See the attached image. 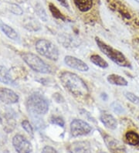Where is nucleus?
I'll return each mask as SVG.
<instances>
[{
	"instance_id": "obj_1",
	"label": "nucleus",
	"mask_w": 139,
	"mask_h": 153,
	"mask_svg": "<svg viewBox=\"0 0 139 153\" xmlns=\"http://www.w3.org/2000/svg\"><path fill=\"white\" fill-rule=\"evenodd\" d=\"M59 80L67 91L78 97H86L89 95V88L82 78L76 74L65 71L59 75Z\"/></svg>"
},
{
	"instance_id": "obj_2",
	"label": "nucleus",
	"mask_w": 139,
	"mask_h": 153,
	"mask_svg": "<svg viewBox=\"0 0 139 153\" xmlns=\"http://www.w3.org/2000/svg\"><path fill=\"white\" fill-rule=\"evenodd\" d=\"M95 41H96L97 45L101 51V52L108 56L110 60H112L114 63L117 64V65L120 66V67H131L130 62L128 61L126 56H124L120 51H117L116 49L113 48L112 47L108 45L107 43L100 40L98 37L95 38Z\"/></svg>"
},
{
	"instance_id": "obj_3",
	"label": "nucleus",
	"mask_w": 139,
	"mask_h": 153,
	"mask_svg": "<svg viewBox=\"0 0 139 153\" xmlns=\"http://www.w3.org/2000/svg\"><path fill=\"white\" fill-rule=\"evenodd\" d=\"M26 107L28 111L37 115L45 114L49 110L46 99L39 94H33L28 97Z\"/></svg>"
},
{
	"instance_id": "obj_4",
	"label": "nucleus",
	"mask_w": 139,
	"mask_h": 153,
	"mask_svg": "<svg viewBox=\"0 0 139 153\" xmlns=\"http://www.w3.org/2000/svg\"><path fill=\"white\" fill-rule=\"evenodd\" d=\"M36 50L39 54L49 60L56 61L59 58V50L54 43L47 39H41L36 43Z\"/></svg>"
},
{
	"instance_id": "obj_5",
	"label": "nucleus",
	"mask_w": 139,
	"mask_h": 153,
	"mask_svg": "<svg viewBox=\"0 0 139 153\" xmlns=\"http://www.w3.org/2000/svg\"><path fill=\"white\" fill-rule=\"evenodd\" d=\"M22 58L25 63L36 72L40 74L51 73L50 66L37 55L32 53H24L22 54Z\"/></svg>"
},
{
	"instance_id": "obj_6",
	"label": "nucleus",
	"mask_w": 139,
	"mask_h": 153,
	"mask_svg": "<svg viewBox=\"0 0 139 153\" xmlns=\"http://www.w3.org/2000/svg\"><path fill=\"white\" fill-rule=\"evenodd\" d=\"M71 134L73 137H79L87 135L92 131V127L85 121L80 119H74L71 121Z\"/></svg>"
},
{
	"instance_id": "obj_7",
	"label": "nucleus",
	"mask_w": 139,
	"mask_h": 153,
	"mask_svg": "<svg viewBox=\"0 0 139 153\" xmlns=\"http://www.w3.org/2000/svg\"><path fill=\"white\" fill-rule=\"evenodd\" d=\"M13 145L18 153H31L33 146L30 141L21 134H16L13 138Z\"/></svg>"
},
{
	"instance_id": "obj_8",
	"label": "nucleus",
	"mask_w": 139,
	"mask_h": 153,
	"mask_svg": "<svg viewBox=\"0 0 139 153\" xmlns=\"http://www.w3.org/2000/svg\"><path fill=\"white\" fill-rule=\"evenodd\" d=\"M104 140L108 149L112 153H126L125 147L123 146V144L113 137L104 134Z\"/></svg>"
},
{
	"instance_id": "obj_9",
	"label": "nucleus",
	"mask_w": 139,
	"mask_h": 153,
	"mask_svg": "<svg viewBox=\"0 0 139 153\" xmlns=\"http://www.w3.org/2000/svg\"><path fill=\"white\" fill-rule=\"evenodd\" d=\"M64 63L72 69L77 70L81 72H86L89 70V67L83 60L73 56H66L64 58Z\"/></svg>"
},
{
	"instance_id": "obj_10",
	"label": "nucleus",
	"mask_w": 139,
	"mask_h": 153,
	"mask_svg": "<svg viewBox=\"0 0 139 153\" xmlns=\"http://www.w3.org/2000/svg\"><path fill=\"white\" fill-rule=\"evenodd\" d=\"M0 101L6 105H13L18 102L19 95L13 90L9 88H0Z\"/></svg>"
},
{
	"instance_id": "obj_11",
	"label": "nucleus",
	"mask_w": 139,
	"mask_h": 153,
	"mask_svg": "<svg viewBox=\"0 0 139 153\" xmlns=\"http://www.w3.org/2000/svg\"><path fill=\"white\" fill-rule=\"evenodd\" d=\"M68 149L71 153H89L91 147L89 142H76L71 144Z\"/></svg>"
},
{
	"instance_id": "obj_12",
	"label": "nucleus",
	"mask_w": 139,
	"mask_h": 153,
	"mask_svg": "<svg viewBox=\"0 0 139 153\" xmlns=\"http://www.w3.org/2000/svg\"><path fill=\"white\" fill-rule=\"evenodd\" d=\"M100 120L104 126L108 128L114 130L117 127V121L113 115L107 113L102 114L100 117Z\"/></svg>"
},
{
	"instance_id": "obj_13",
	"label": "nucleus",
	"mask_w": 139,
	"mask_h": 153,
	"mask_svg": "<svg viewBox=\"0 0 139 153\" xmlns=\"http://www.w3.org/2000/svg\"><path fill=\"white\" fill-rule=\"evenodd\" d=\"M108 83L111 84H114V85H117V86H128V81L124 77L120 76L118 74H112L108 75L107 77Z\"/></svg>"
},
{
	"instance_id": "obj_14",
	"label": "nucleus",
	"mask_w": 139,
	"mask_h": 153,
	"mask_svg": "<svg viewBox=\"0 0 139 153\" xmlns=\"http://www.w3.org/2000/svg\"><path fill=\"white\" fill-rule=\"evenodd\" d=\"M74 5L82 13H86L93 7V0H74Z\"/></svg>"
},
{
	"instance_id": "obj_15",
	"label": "nucleus",
	"mask_w": 139,
	"mask_h": 153,
	"mask_svg": "<svg viewBox=\"0 0 139 153\" xmlns=\"http://www.w3.org/2000/svg\"><path fill=\"white\" fill-rule=\"evenodd\" d=\"M22 25L29 31H38L40 30V24L33 18H26L23 20Z\"/></svg>"
},
{
	"instance_id": "obj_16",
	"label": "nucleus",
	"mask_w": 139,
	"mask_h": 153,
	"mask_svg": "<svg viewBox=\"0 0 139 153\" xmlns=\"http://www.w3.org/2000/svg\"><path fill=\"white\" fill-rule=\"evenodd\" d=\"M125 140L130 146H139V134L134 131H128L125 134Z\"/></svg>"
},
{
	"instance_id": "obj_17",
	"label": "nucleus",
	"mask_w": 139,
	"mask_h": 153,
	"mask_svg": "<svg viewBox=\"0 0 139 153\" xmlns=\"http://www.w3.org/2000/svg\"><path fill=\"white\" fill-rule=\"evenodd\" d=\"M0 81L5 84H10L13 82L9 71L6 67L1 65H0Z\"/></svg>"
},
{
	"instance_id": "obj_18",
	"label": "nucleus",
	"mask_w": 139,
	"mask_h": 153,
	"mask_svg": "<svg viewBox=\"0 0 139 153\" xmlns=\"http://www.w3.org/2000/svg\"><path fill=\"white\" fill-rule=\"evenodd\" d=\"M0 28L2 30V32L7 36L9 39H13V40H16L19 38L18 33L16 32L15 30H13L12 27H10L9 26H8L7 24H5V23H1L0 24Z\"/></svg>"
},
{
	"instance_id": "obj_19",
	"label": "nucleus",
	"mask_w": 139,
	"mask_h": 153,
	"mask_svg": "<svg viewBox=\"0 0 139 153\" xmlns=\"http://www.w3.org/2000/svg\"><path fill=\"white\" fill-rule=\"evenodd\" d=\"M90 60L94 65L97 66V67H100V68H107L108 67V62L106 61L104 58H102L98 54L91 55V58H90Z\"/></svg>"
},
{
	"instance_id": "obj_20",
	"label": "nucleus",
	"mask_w": 139,
	"mask_h": 153,
	"mask_svg": "<svg viewBox=\"0 0 139 153\" xmlns=\"http://www.w3.org/2000/svg\"><path fill=\"white\" fill-rule=\"evenodd\" d=\"M49 8H50V13H52L53 16L56 19H61V20L65 21L66 20V18L64 17V16L62 14V13L58 10L57 8L56 7L53 3H50L49 5Z\"/></svg>"
},
{
	"instance_id": "obj_21",
	"label": "nucleus",
	"mask_w": 139,
	"mask_h": 153,
	"mask_svg": "<svg viewBox=\"0 0 139 153\" xmlns=\"http://www.w3.org/2000/svg\"><path fill=\"white\" fill-rule=\"evenodd\" d=\"M124 97H126L128 101H131L132 104L139 105V97H138L137 95H135V94L129 91H124Z\"/></svg>"
},
{
	"instance_id": "obj_22",
	"label": "nucleus",
	"mask_w": 139,
	"mask_h": 153,
	"mask_svg": "<svg viewBox=\"0 0 139 153\" xmlns=\"http://www.w3.org/2000/svg\"><path fill=\"white\" fill-rule=\"evenodd\" d=\"M111 108L113 110V111L114 113H117L118 114H124L125 112V110H124V107L120 105V103H118L117 101H114L112 104H111Z\"/></svg>"
},
{
	"instance_id": "obj_23",
	"label": "nucleus",
	"mask_w": 139,
	"mask_h": 153,
	"mask_svg": "<svg viewBox=\"0 0 139 153\" xmlns=\"http://www.w3.org/2000/svg\"><path fill=\"white\" fill-rule=\"evenodd\" d=\"M22 127L28 134L30 135H33V129L32 125H30V121L27 120H23L22 121Z\"/></svg>"
},
{
	"instance_id": "obj_24",
	"label": "nucleus",
	"mask_w": 139,
	"mask_h": 153,
	"mask_svg": "<svg viewBox=\"0 0 139 153\" xmlns=\"http://www.w3.org/2000/svg\"><path fill=\"white\" fill-rule=\"evenodd\" d=\"M9 10L16 15L20 16L23 13V11H22L20 6H19L17 4L15 3H12L9 5Z\"/></svg>"
},
{
	"instance_id": "obj_25",
	"label": "nucleus",
	"mask_w": 139,
	"mask_h": 153,
	"mask_svg": "<svg viewBox=\"0 0 139 153\" xmlns=\"http://www.w3.org/2000/svg\"><path fill=\"white\" fill-rule=\"evenodd\" d=\"M36 13L38 14V16L40 17L41 19H43L44 21H46V19H47L46 18V14L43 6H40L39 4H37L36 6Z\"/></svg>"
},
{
	"instance_id": "obj_26",
	"label": "nucleus",
	"mask_w": 139,
	"mask_h": 153,
	"mask_svg": "<svg viewBox=\"0 0 139 153\" xmlns=\"http://www.w3.org/2000/svg\"><path fill=\"white\" fill-rule=\"evenodd\" d=\"M50 121L52 124L59 125L60 127H63L65 125L64 120L60 117H58V116H53L52 118H50Z\"/></svg>"
},
{
	"instance_id": "obj_27",
	"label": "nucleus",
	"mask_w": 139,
	"mask_h": 153,
	"mask_svg": "<svg viewBox=\"0 0 139 153\" xmlns=\"http://www.w3.org/2000/svg\"><path fill=\"white\" fill-rule=\"evenodd\" d=\"M42 153H58L57 151L54 149V148L51 147V146H46L42 150Z\"/></svg>"
},
{
	"instance_id": "obj_28",
	"label": "nucleus",
	"mask_w": 139,
	"mask_h": 153,
	"mask_svg": "<svg viewBox=\"0 0 139 153\" xmlns=\"http://www.w3.org/2000/svg\"><path fill=\"white\" fill-rule=\"evenodd\" d=\"M59 3L61 4L63 7L67 8V9H70V6H69V4L67 2V0H57Z\"/></svg>"
},
{
	"instance_id": "obj_29",
	"label": "nucleus",
	"mask_w": 139,
	"mask_h": 153,
	"mask_svg": "<svg viewBox=\"0 0 139 153\" xmlns=\"http://www.w3.org/2000/svg\"><path fill=\"white\" fill-rule=\"evenodd\" d=\"M17 2H19V3H24V2H26L27 0H16Z\"/></svg>"
},
{
	"instance_id": "obj_30",
	"label": "nucleus",
	"mask_w": 139,
	"mask_h": 153,
	"mask_svg": "<svg viewBox=\"0 0 139 153\" xmlns=\"http://www.w3.org/2000/svg\"><path fill=\"white\" fill-rule=\"evenodd\" d=\"M2 122V118H1V114H0V123Z\"/></svg>"
},
{
	"instance_id": "obj_31",
	"label": "nucleus",
	"mask_w": 139,
	"mask_h": 153,
	"mask_svg": "<svg viewBox=\"0 0 139 153\" xmlns=\"http://www.w3.org/2000/svg\"><path fill=\"white\" fill-rule=\"evenodd\" d=\"M135 1H136V2H137L138 3H139V0H135Z\"/></svg>"
},
{
	"instance_id": "obj_32",
	"label": "nucleus",
	"mask_w": 139,
	"mask_h": 153,
	"mask_svg": "<svg viewBox=\"0 0 139 153\" xmlns=\"http://www.w3.org/2000/svg\"><path fill=\"white\" fill-rule=\"evenodd\" d=\"M99 153H106V152H99Z\"/></svg>"
},
{
	"instance_id": "obj_33",
	"label": "nucleus",
	"mask_w": 139,
	"mask_h": 153,
	"mask_svg": "<svg viewBox=\"0 0 139 153\" xmlns=\"http://www.w3.org/2000/svg\"><path fill=\"white\" fill-rule=\"evenodd\" d=\"M138 120H139V116H138Z\"/></svg>"
}]
</instances>
